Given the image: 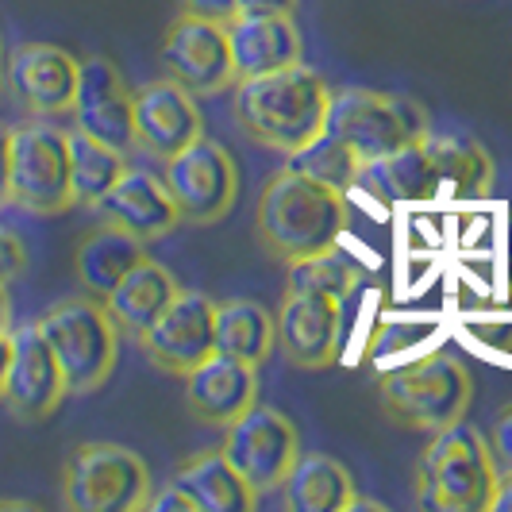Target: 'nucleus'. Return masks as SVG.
I'll return each instance as SVG.
<instances>
[{
	"mask_svg": "<svg viewBox=\"0 0 512 512\" xmlns=\"http://www.w3.org/2000/svg\"><path fill=\"white\" fill-rule=\"evenodd\" d=\"M351 228V205L347 193L328 181L312 178L297 166H282L266 181L255 208L258 247L274 262H297V258L320 255L343 243Z\"/></svg>",
	"mask_w": 512,
	"mask_h": 512,
	"instance_id": "f257e3e1",
	"label": "nucleus"
},
{
	"mask_svg": "<svg viewBox=\"0 0 512 512\" xmlns=\"http://www.w3.org/2000/svg\"><path fill=\"white\" fill-rule=\"evenodd\" d=\"M332 85L312 66L297 62L274 74L235 81V124L243 135L274 154L293 158L328 131Z\"/></svg>",
	"mask_w": 512,
	"mask_h": 512,
	"instance_id": "f03ea898",
	"label": "nucleus"
},
{
	"mask_svg": "<svg viewBox=\"0 0 512 512\" xmlns=\"http://www.w3.org/2000/svg\"><path fill=\"white\" fill-rule=\"evenodd\" d=\"M497 478L486 436L470 420H455L432 432L416 462V501L432 512H489Z\"/></svg>",
	"mask_w": 512,
	"mask_h": 512,
	"instance_id": "7ed1b4c3",
	"label": "nucleus"
},
{
	"mask_svg": "<svg viewBox=\"0 0 512 512\" xmlns=\"http://www.w3.org/2000/svg\"><path fill=\"white\" fill-rule=\"evenodd\" d=\"M70 393H97L120 362V328L101 297H66L39 320Z\"/></svg>",
	"mask_w": 512,
	"mask_h": 512,
	"instance_id": "20e7f679",
	"label": "nucleus"
},
{
	"mask_svg": "<svg viewBox=\"0 0 512 512\" xmlns=\"http://www.w3.org/2000/svg\"><path fill=\"white\" fill-rule=\"evenodd\" d=\"M382 412L412 432H439L466 416L474 401V378L451 355H424L382 378Z\"/></svg>",
	"mask_w": 512,
	"mask_h": 512,
	"instance_id": "39448f33",
	"label": "nucleus"
},
{
	"mask_svg": "<svg viewBox=\"0 0 512 512\" xmlns=\"http://www.w3.org/2000/svg\"><path fill=\"white\" fill-rule=\"evenodd\" d=\"M428 112L424 104L378 93V89H339L328 108V135H335L362 166H374L401 147L428 135Z\"/></svg>",
	"mask_w": 512,
	"mask_h": 512,
	"instance_id": "423d86ee",
	"label": "nucleus"
},
{
	"mask_svg": "<svg viewBox=\"0 0 512 512\" xmlns=\"http://www.w3.org/2000/svg\"><path fill=\"white\" fill-rule=\"evenodd\" d=\"M151 489V466L120 443H77L62 462V505L70 512H139Z\"/></svg>",
	"mask_w": 512,
	"mask_h": 512,
	"instance_id": "0eeeda50",
	"label": "nucleus"
},
{
	"mask_svg": "<svg viewBox=\"0 0 512 512\" xmlns=\"http://www.w3.org/2000/svg\"><path fill=\"white\" fill-rule=\"evenodd\" d=\"M8 205L31 216H62L77 205L70 181V135L51 120H27L12 128Z\"/></svg>",
	"mask_w": 512,
	"mask_h": 512,
	"instance_id": "6e6552de",
	"label": "nucleus"
},
{
	"mask_svg": "<svg viewBox=\"0 0 512 512\" xmlns=\"http://www.w3.org/2000/svg\"><path fill=\"white\" fill-rule=\"evenodd\" d=\"M220 451L243 474V482L262 497L270 489H282L289 470L297 466V459H301V432L282 409L251 405L239 420H231L224 428Z\"/></svg>",
	"mask_w": 512,
	"mask_h": 512,
	"instance_id": "1a4fd4ad",
	"label": "nucleus"
},
{
	"mask_svg": "<svg viewBox=\"0 0 512 512\" xmlns=\"http://www.w3.org/2000/svg\"><path fill=\"white\" fill-rule=\"evenodd\" d=\"M162 181L178 205V216L197 228L220 224L239 197V166L228 147L212 143L208 135L166 158Z\"/></svg>",
	"mask_w": 512,
	"mask_h": 512,
	"instance_id": "9d476101",
	"label": "nucleus"
},
{
	"mask_svg": "<svg viewBox=\"0 0 512 512\" xmlns=\"http://www.w3.org/2000/svg\"><path fill=\"white\" fill-rule=\"evenodd\" d=\"M154 370L185 378L216 355V301L201 289H178L147 332L135 339Z\"/></svg>",
	"mask_w": 512,
	"mask_h": 512,
	"instance_id": "9b49d317",
	"label": "nucleus"
},
{
	"mask_svg": "<svg viewBox=\"0 0 512 512\" xmlns=\"http://www.w3.org/2000/svg\"><path fill=\"white\" fill-rule=\"evenodd\" d=\"M158 62H162V74L174 77L197 97L228 93L239 81L228 47V24L189 16V12H178V20L166 27Z\"/></svg>",
	"mask_w": 512,
	"mask_h": 512,
	"instance_id": "f8f14e48",
	"label": "nucleus"
},
{
	"mask_svg": "<svg viewBox=\"0 0 512 512\" xmlns=\"http://www.w3.org/2000/svg\"><path fill=\"white\" fill-rule=\"evenodd\" d=\"M81 62L54 43H20L4 58V85L12 101L35 120H54L74 112Z\"/></svg>",
	"mask_w": 512,
	"mask_h": 512,
	"instance_id": "ddd939ff",
	"label": "nucleus"
},
{
	"mask_svg": "<svg viewBox=\"0 0 512 512\" xmlns=\"http://www.w3.org/2000/svg\"><path fill=\"white\" fill-rule=\"evenodd\" d=\"M66 378L54 359L51 343L43 339L39 324L12 328V359H8V382H4V405L20 424H43L66 401Z\"/></svg>",
	"mask_w": 512,
	"mask_h": 512,
	"instance_id": "4468645a",
	"label": "nucleus"
},
{
	"mask_svg": "<svg viewBox=\"0 0 512 512\" xmlns=\"http://www.w3.org/2000/svg\"><path fill=\"white\" fill-rule=\"evenodd\" d=\"M274 332H278L282 355L297 370H324L339 359L343 301L332 293L285 289L282 308L274 316Z\"/></svg>",
	"mask_w": 512,
	"mask_h": 512,
	"instance_id": "2eb2a0df",
	"label": "nucleus"
},
{
	"mask_svg": "<svg viewBox=\"0 0 512 512\" xmlns=\"http://www.w3.org/2000/svg\"><path fill=\"white\" fill-rule=\"evenodd\" d=\"M201 135H205V112L197 93H189L174 77H158L135 89V147L166 162L189 143H197Z\"/></svg>",
	"mask_w": 512,
	"mask_h": 512,
	"instance_id": "dca6fc26",
	"label": "nucleus"
},
{
	"mask_svg": "<svg viewBox=\"0 0 512 512\" xmlns=\"http://www.w3.org/2000/svg\"><path fill=\"white\" fill-rule=\"evenodd\" d=\"M74 128L128 154L135 147V93L112 58H85L77 77Z\"/></svg>",
	"mask_w": 512,
	"mask_h": 512,
	"instance_id": "f3484780",
	"label": "nucleus"
},
{
	"mask_svg": "<svg viewBox=\"0 0 512 512\" xmlns=\"http://www.w3.org/2000/svg\"><path fill=\"white\" fill-rule=\"evenodd\" d=\"M93 212L101 216V224L128 231L143 243H158L181 224L178 205H174L166 181L147 174V170H131V166L93 205Z\"/></svg>",
	"mask_w": 512,
	"mask_h": 512,
	"instance_id": "a211bd4d",
	"label": "nucleus"
},
{
	"mask_svg": "<svg viewBox=\"0 0 512 512\" xmlns=\"http://www.w3.org/2000/svg\"><path fill=\"white\" fill-rule=\"evenodd\" d=\"M228 47L235 62V77L274 74L285 66L305 62V39L293 16H270V12H239L228 20Z\"/></svg>",
	"mask_w": 512,
	"mask_h": 512,
	"instance_id": "6ab92c4d",
	"label": "nucleus"
},
{
	"mask_svg": "<svg viewBox=\"0 0 512 512\" xmlns=\"http://www.w3.org/2000/svg\"><path fill=\"white\" fill-rule=\"evenodd\" d=\"M251 405H258V366L212 355L185 374V409L201 424L228 428Z\"/></svg>",
	"mask_w": 512,
	"mask_h": 512,
	"instance_id": "aec40b11",
	"label": "nucleus"
},
{
	"mask_svg": "<svg viewBox=\"0 0 512 512\" xmlns=\"http://www.w3.org/2000/svg\"><path fill=\"white\" fill-rule=\"evenodd\" d=\"M178 289H181L178 278H174L162 262H154V258L147 255V258H139L128 274L120 278V285L104 297V308L112 312L120 335L139 339V335L158 320V312L174 301Z\"/></svg>",
	"mask_w": 512,
	"mask_h": 512,
	"instance_id": "412c9836",
	"label": "nucleus"
},
{
	"mask_svg": "<svg viewBox=\"0 0 512 512\" xmlns=\"http://www.w3.org/2000/svg\"><path fill=\"white\" fill-rule=\"evenodd\" d=\"M174 482L197 501L201 512H255L258 505V493L243 482V474L231 466L220 447L189 455L174 470Z\"/></svg>",
	"mask_w": 512,
	"mask_h": 512,
	"instance_id": "4be33fe9",
	"label": "nucleus"
},
{
	"mask_svg": "<svg viewBox=\"0 0 512 512\" xmlns=\"http://www.w3.org/2000/svg\"><path fill=\"white\" fill-rule=\"evenodd\" d=\"M355 478L332 455H301L282 482L289 512H347L355 509Z\"/></svg>",
	"mask_w": 512,
	"mask_h": 512,
	"instance_id": "5701e85b",
	"label": "nucleus"
},
{
	"mask_svg": "<svg viewBox=\"0 0 512 512\" xmlns=\"http://www.w3.org/2000/svg\"><path fill=\"white\" fill-rule=\"evenodd\" d=\"M139 258H147V243L143 239H135V235L120 228H108V224L93 228L77 243L74 255V274L81 293L104 301Z\"/></svg>",
	"mask_w": 512,
	"mask_h": 512,
	"instance_id": "b1692460",
	"label": "nucleus"
},
{
	"mask_svg": "<svg viewBox=\"0 0 512 512\" xmlns=\"http://www.w3.org/2000/svg\"><path fill=\"white\" fill-rule=\"evenodd\" d=\"M359 185L382 205H412V201H428V197L439 193L436 166L428 158L424 139H416V143L401 147L397 154L366 166Z\"/></svg>",
	"mask_w": 512,
	"mask_h": 512,
	"instance_id": "393cba45",
	"label": "nucleus"
},
{
	"mask_svg": "<svg viewBox=\"0 0 512 512\" xmlns=\"http://www.w3.org/2000/svg\"><path fill=\"white\" fill-rule=\"evenodd\" d=\"M428 158L436 166L439 189H451V197H489L493 193V154L470 135H424Z\"/></svg>",
	"mask_w": 512,
	"mask_h": 512,
	"instance_id": "a878e982",
	"label": "nucleus"
},
{
	"mask_svg": "<svg viewBox=\"0 0 512 512\" xmlns=\"http://www.w3.org/2000/svg\"><path fill=\"white\" fill-rule=\"evenodd\" d=\"M274 347H278V332H274L270 308L247 297L216 301V355L262 366Z\"/></svg>",
	"mask_w": 512,
	"mask_h": 512,
	"instance_id": "bb28decb",
	"label": "nucleus"
},
{
	"mask_svg": "<svg viewBox=\"0 0 512 512\" xmlns=\"http://www.w3.org/2000/svg\"><path fill=\"white\" fill-rule=\"evenodd\" d=\"M70 181H74V201L93 208L104 193L116 185V178L128 170V154L108 147L101 139L85 135L81 128H70Z\"/></svg>",
	"mask_w": 512,
	"mask_h": 512,
	"instance_id": "cd10ccee",
	"label": "nucleus"
},
{
	"mask_svg": "<svg viewBox=\"0 0 512 512\" xmlns=\"http://www.w3.org/2000/svg\"><path fill=\"white\" fill-rule=\"evenodd\" d=\"M359 278H362L359 262L351 255H343L339 247H332V251H320V255L289 262L285 289H312V293H332L339 301H347L359 289Z\"/></svg>",
	"mask_w": 512,
	"mask_h": 512,
	"instance_id": "c85d7f7f",
	"label": "nucleus"
},
{
	"mask_svg": "<svg viewBox=\"0 0 512 512\" xmlns=\"http://www.w3.org/2000/svg\"><path fill=\"white\" fill-rule=\"evenodd\" d=\"M289 166H297V170H305V174H312V178L328 181V185H335V189H355L362 181V166L355 154L347 151L335 135H320L316 143H308L305 151H297L293 158H289Z\"/></svg>",
	"mask_w": 512,
	"mask_h": 512,
	"instance_id": "c756f323",
	"label": "nucleus"
},
{
	"mask_svg": "<svg viewBox=\"0 0 512 512\" xmlns=\"http://www.w3.org/2000/svg\"><path fill=\"white\" fill-rule=\"evenodd\" d=\"M486 443H489L493 462H497V470H501V474H512V405H505V409L493 416Z\"/></svg>",
	"mask_w": 512,
	"mask_h": 512,
	"instance_id": "7c9ffc66",
	"label": "nucleus"
},
{
	"mask_svg": "<svg viewBox=\"0 0 512 512\" xmlns=\"http://www.w3.org/2000/svg\"><path fill=\"white\" fill-rule=\"evenodd\" d=\"M27 270V247L16 231L0 228V285L16 282Z\"/></svg>",
	"mask_w": 512,
	"mask_h": 512,
	"instance_id": "2f4dec72",
	"label": "nucleus"
},
{
	"mask_svg": "<svg viewBox=\"0 0 512 512\" xmlns=\"http://www.w3.org/2000/svg\"><path fill=\"white\" fill-rule=\"evenodd\" d=\"M147 509L151 512H201L197 509V501L185 493V489L178 486V482H166V486L154 493L151 489V497H147Z\"/></svg>",
	"mask_w": 512,
	"mask_h": 512,
	"instance_id": "473e14b6",
	"label": "nucleus"
},
{
	"mask_svg": "<svg viewBox=\"0 0 512 512\" xmlns=\"http://www.w3.org/2000/svg\"><path fill=\"white\" fill-rule=\"evenodd\" d=\"M178 12L189 16H205V20H220L228 24L239 16V0H178Z\"/></svg>",
	"mask_w": 512,
	"mask_h": 512,
	"instance_id": "72a5a7b5",
	"label": "nucleus"
},
{
	"mask_svg": "<svg viewBox=\"0 0 512 512\" xmlns=\"http://www.w3.org/2000/svg\"><path fill=\"white\" fill-rule=\"evenodd\" d=\"M301 0H239V12H270V16H297Z\"/></svg>",
	"mask_w": 512,
	"mask_h": 512,
	"instance_id": "f704fd0d",
	"label": "nucleus"
},
{
	"mask_svg": "<svg viewBox=\"0 0 512 512\" xmlns=\"http://www.w3.org/2000/svg\"><path fill=\"white\" fill-rule=\"evenodd\" d=\"M8 158H12V128L0 124V205H8Z\"/></svg>",
	"mask_w": 512,
	"mask_h": 512,
	"instance_id": "c9c22d12",
	"label": "nucleus"
},
{
	"mask_svg": "<svg viewBox=\"0 0 512 512\" xmlns=\"http://www.w3.org/2000/svg\"><path fill=\"white\" fill-rule=\"evenodd\" d=\"M489 512H512V474H501V478H497V489H493Z\"/></svg>",
	"mask_w": 512,
	"mask_h": 512,
	"instance_id": "e433bc0d",
	"label": "nucleus"
},
{
	"mask_svg": "<svg viewBox=\"0 0 512 512\" xmlns=\"http://www.w3.org/2000/svg\"><path fill=\"white\" fill-rule=\"evenodd\" d=\"M8 359H12V328L0 332V397H4V382H8Z\"/></svg>",
	"mask_w": 512,
	"mask_h": 512,
	"instance_id": "4c0bfd02",
	"label": "nucleus"
},
{
	"mask_svg": "<svg viewBox=\"0 0 512 512\" xmlns=\"http://www.w3.org/2000/svg\"><path fill=\"white\" fill-rule=\"evenodd\" d=\"M12 328V297H8V285H0V332Z\"/></svg>",
	"mask_w": 512,
	"mask_h": 512,
	"instance_id": "58836bf2",
	"label": "nucleus"
},
{
	"mask_svg": "<svg viewBox=\"0 0 512 512\" xmlns=\"http://www.w3.org/2000/svg\"><path fill=\"white\" fill-rule=\"evenodd\" d=\"M0 509H35L31 501H0Z\"/></svg>",
	"mask_w": 512,
	"mask_h": 512,
	"instance_id": "ea45409f",
	"label": "nucleus"
},
{
	"mask_svg": "<svg viewBox=\"0 0 512 512\" xmlns=\"http://www.w3.org/2000/svg\"><path fill=\"white\" fill-rule=\"evenodd\" d=\"M0 89H4V43H0Z\"/></svg>",
	"mask_w": 512,
	"mask_h": 512,
	"instance_id": "a19ab883",
	"label": "nucleus"
},
{
	"mask_svg": "<svg viewBox=\"0 0 512 512\" xmlns=\"http://www.w3.org/2000/svg\"><path fill=\"white\" fill-rule=\"evenodd\" d=\"M509 270H512V224H509Z\"/></svg>",
	"mask_w": 512,
	"mask_h": 512,
	"instance_id": "79ce46f5",
	"label": "nucleus"
}]
</instances>
